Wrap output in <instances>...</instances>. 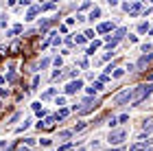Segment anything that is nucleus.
<instances>
[{"instance_id":"423d86ee","label":"nucleus","mask_w":153,"mask_h":151,"mask_svg":"<svg viewBox=\"0 0 153 151\" xmlns=\"http://www.w3.org/2000/svg\"><path fill=\"white\" fill-rule=\"evenodd\" d=\"M94 107H96V101L92 103V101H90V99H88V101H85V103H83V105L79 107V114H90V112H92V109H94Z\"/></svg>"},{"instance_id":"39448f33","label":"nucleus","mask_w":153,"mask_h":151,"mask_svg":"<svg viewBox=\"0 0 153 151\" xmlns=\"http://www.w3.org/2000/svg\"><path fill=\"white\" fill-rule=\"evenodd\" d=\"M81 88H83V81L76 79V81H70V83L66 86V92H68V94H74L76 90H81Z\"/></svg>"},{"instance_id":"f8f14e48","label":"nucleus","mask_w":153,"mask_h":151,"mask_svg":"<svg viewBox=\"0 0 153 151\" xmlns=\"http://www.w3.org/2000/svg\"><path fill=\"white\" fill-rule=\"evenodd\" d=\"M129 151H149V147H147V145H134Z\"/></svg>"},{"instance_id":"412c9836","label":"nucleus","mask_w":153,"mask_h":151,"mask_svg":"<svg viewBox=\"0 0 153 151\" xmlns=\"http://www.w3.org/2000/svg\"><path fill=\"white\" fill-rule=\"evenodd\" d=\"M81 129H85V123H79V125L74 127V132H81Z\"/></svg>"},{"instance_id":"a211bd4d","label":"nucleus","mask_w":153,"mask_h":151,"mask_svg":"<svg viewBox=\"0 0 153 151\" xmlns=\"http://www.w3.org/2000/svg\"><path fill=\"white\" fill-rule=\"evenodd\" d=\"M151 48H153V46H151V44H142V46H140V51H142V53H149Z\"/></svg>"},{"instance_id":"6e6552de","label":"nucleus","mask_w":153,"mask_h":151,"mask_svg":"<svg viewBox=\"0 0 153 151\" xmlns=\"http://www.w3.org/2000/svg\"><path fill=\"white\" fill-rule=\"evenodd\" d=\"M39 11H42V7H31V9H29V13H26V20H33V18H35Z\"/></svg>"},{"instance_id":"2eb2a0df","label":"nucleus","mask_w":153,"mask_h":151,"mask_svg":"<svg viewBox=\"0 0 153 151\" xmlns=\"http://www.w3.org/2000/svg\"><path fill=\"white\" fill-rule=\"evenodd\" d=\"M70 136H72V132H61V134H59V140H68Z\"/></svg>"},{"instance_id":"b1692460","label":"nucleus","mask_w":153,"mask_h":151,"mask_svg":"<svg viewBox=\"0 0 153 151\" xmlns=\"http://www.w3.org/2000/svg\"><path fill=\"white\" fill-rule=\"evenodd\" d=\"M57 105H66V99L64 97H57Z\"/></svg>"},{"instance_id":"f03ea898","label":"nucleus","mask_w":153,"mask_h":151,"mask_svg":"<svg viewBox=\"0 0 153 151\" xmlns=\"http://www.w3.org/2000/svg\"><path fill=\"white\" fill-rule=\"evenodd\" d=\"M134 90H136V88H127V90L118 92L116 97H114V105H125V103H131V101H134Z\"/></svg>"},{"instance_id":"ddd939ff","label":"nucleus","mask_w":153,"mask_h":151,"mask_svg":"<svg viewBox=\"0 0 153 151\" xmlns=\"http://www.w3.org/2000/svg\"><path fill=\"white\" fill-rule=\"evenodd\" d=\"M149 29V22H142V24H138V33H147Z\"/></svg>"},{"instance_id":"f3484780","label":"nucleus","mask_w":153,"mask_h":151,"mask_svg":"<svg viewBox=\"0 0 153 151\" xmlns=\"http://www.w3.org/2000/svg\"><path fill=\"white\" fill-rule=\"evenodd\" d=\"M53 94H55V90H46L44 94H42V99H51V97H53Z\"/></svg>"},{"instance_id":"dca6fc26","label":"nucleus","mask_w":153,"mask_h":151,"mask_svg":"<svg viewBox=\"0 0 153 151\" xmlns=\"http://www.w3.org/2000/svg\"><path fill=\"white\" fill-rule=\"evenodd\" d=\"M66 116H68V109H59L57 112V118H66Z\"/></svg>"},{"instance_id":"9d476101","label":"nucleus","mask_w":153,"mask_h":151,"mask_svg":"<svg viewBox=\"0 0 153 151\" xmlns=\"http://www.w3.org/2000/svg\"><path fill=\"white\" fill-rule=\"evenodd\" d=\"M90 20H96V18H101V9H99V7H94V9L92 11H90V16H88Z\"/></svg>"},{"instance_id":"aec40b11","label":"nucleus","mask_w":153,"mask_h":151,"mask_svg":"<svg viewBox=\"0 0 153 151\" xmlns=\"http://www.w3.org/2000/svg\"><path fill=\"white\" fill-rule=\"evenodd\" d=\"M48 64H51V61H48V59H42V64H39V68H42V70H44V68H48Z\"/></svg>"},{"instance_id":"6ab92c4d","label":"nucleus","mask_w":153,"mask_h":151,"mask_svg":"<svg viewBox=\"0 0 153 151\" xmlns=\"http://www.w3.org/2000/svg\"><path fill=\"white\" fill-rule=\"evenodd\" d=\"M123 74H125V70H123V68H118V70L114 72V77H116V79H120V77H123Z\"/></svg>"},{"instance_id":"4be33fe9","label":"nucleus","mask_w":153,"mask_h":151,"mask_svg":"<svg viewBox=\"0 0 153 151\" xmlns=\"http://www.w3.org/2000/svg\"><path fill=\"white\" fill-rule=\"evenodd\" d=\"M76 44H85V37H83V35H76Z\"/></svg>"},{"instance_id":"0eeeda50","label":"nucleus","mask_w":153,"mask_h":151,"mask_svg":"<svg viewBox=\"0 0 153 151\" xmlns=\"http://www.w3.org/2000/svg\"><path fill=\"white\" fill-rule=\"evenodd\" d=\"M151 61H153V55H144V57H142L140 61H138V68H147V66L151 64Z\"/></svg>"},{"instance_id":"7ed1b4c3","label":"nucleus","mask_w":153,"mask_h":151,"mask_svg":"<svg viewBox=\"0 0 153 151\" xmlns=\"http://www.w3.org/2000/svg\"><path fill=\"white\" fill-rule=\"evenodd\" d=\"M125 138H127V129H114V132H109L107 142L109 145H123Z\"/></svg>"},{"instance_id":"5701e85b","label":"nucleus","mask_w":153,"mask_h":151,"mask_svg":"<svg viewBox=\"0 0 153 151\" xmlns=\"http://www.w3.org/2000/svg\"><path fill=\"white\" fill-rule=\"evenodd\" d=\"M7 24V18H4V13H0V26H4Z\"/></svg>"},{"instance_id":"4468645a","label":"nucleus","mask_w":153,"mask_h":151,"mask_svg":"<svg viewBox=\"0 0 153 151\" xmlns=\"http://www.w3.org/2000/svg\"><path fill=\"white\" fill-rule=\"evenodd\" d=\"M125 33H127V31H125V29H118V31H116V35H114V37L118 39V42H120V39L125 37Z\"/></svg>"},{"instance_id":"20e7f679","label":"nucleus","mask_w":153,"mask_h":151,"mask_svg":"<svg viewBox=\"0 0 153 151\" xmlns=\"http://www.w3.org/2000/svg\"><path fill=\"white\" fill-rule=\"evenodd\" d=\"M123 9L127 11L129 16H138V13L142 11V4H140V2H131V4L127 2V4H123Z\"/></svg>"},{"instance_id":"9b49d317","label":"nucleus","mask_w":153,"mask_h":151,"mask_svg":"<svg viewBox=\"0 0 153 151\" xmlns=\"http://www.w3.org/2000/svg\"><path fill=\"white\" fill-rule=\"evenodd\" d=\"M55 118H57V116H48V118L44 121V127H46V129H53V125H55Z\"/></svg>"},{"instance_id":"f257e3e1","label":"nucleus","mask_w":153,"mask_h":151,"mask_svg":"<svg viewBox=\"0 0 153 151\" xmlns=\"http://www.w3.org/2000/svg\"><path fill=\"white\" fill-rule=\"evenodd\" d=\"M153 92V86L151 83H144V86H138L136 88V90H134V101H131V103H140L142 99H147L149 97V94Z\"/></svg>"},{"instance_id":"1a4fd4ad","label":"nucleus","mask_w":153,"mask_h":151,"mask_svg":"<svg viewBox=\"0 0 153 151\" xmlns=\"http://www.w3.org/2000/svg\"><path fill=\"white\" fill-rule=\"evenodd\" d=\"M112 26H114L112 22H103V24L99 26V33H107V31H112Z\"/></svg>"}]
</instances>
